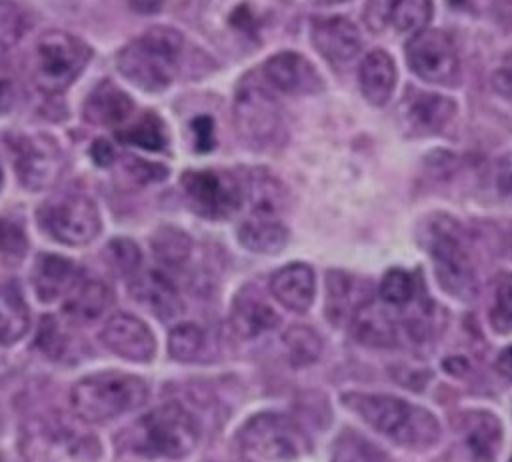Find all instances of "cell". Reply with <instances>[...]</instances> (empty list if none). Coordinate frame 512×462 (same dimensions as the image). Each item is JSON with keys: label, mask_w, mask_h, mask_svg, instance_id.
<instances>
[{"label": "cell", "mask_w": 512, "mask_h": 462, "mask_svg": "<svg viewBox=\"0 0 512 462\" xmlns=\"http://www.w3.org/2000/svg\"><path fill=\"white\" fill-rule=\"evenodd\" d=\"M234 124L242 140L254 148H270L286 138V122L276 98L254 74L246 76L234 96Z\"/></svg>", "instance_id": "8"}, {"label": "cell", "mask_w": 512, "mask_h": 462, "mask_svg": "<svg viewBox=\"0 0 512 462\" xmlns=\"http://www.w3.org/2000/svg\"><path fill=\"white\" fill-rule=\"evenodd\" d=\"M492 86L498 94L512 98V56H508L502 66L492 74Z\"/></svg>", "instance_id": "45"}, {"label": "cell", "mask_w": 512, "mask_h": 462, "mask_svg": "<svg viewBox=\"0 0 512 462\" xmlns=\"http://www.w3.org/2000/svg\"><path fill=\"white\" fill-rule=\"evenodd\" d=\"M276 18L274 0H212L204 10V30L228 52H252Z\"/></svg>", "instance_id": "5"}, {"label": "cell", "mask_w": 512, "mask_h": 462, "mask_svg": "<svg viewBox=\"0 0 512 462\" xmlns=\"http://www.w3.org/2000/svg\"><path fill=\"white\" fill-rule=\"evenodd\" d=\"M14 100H16V88H14V80L10 76L6 48L0 46V116L12 108Z\"/></svg>", "instance_id": "42"}, {"label": "cell", "mask_w": 512, "mask_h": 462, "mask_svg": "<svg viewBox=\"0 0 512 462\" xmlns=\"http://www.w3.org/2000/svg\"><path fill=\"white\" fill-rule=\"evenodd\" d=\"M148 384L124 372H98L78 380L70 390L74 412L88 422H104L142 406Z\"/></svg>", "instance_id": "6"}, {"label": "cell", "mask_w": 512, "mask_h": 462, "mask_svg": "<svg viewBox=\"0 0 512 462\" xmlns=\"http://www.w3.org/2000/svg\"><path fill=\"white\" fill-rule=\"evenodd\" d=\"M116 138L120 142L134 144L138 148L160 152L166 148V130L162 120L156 114H144L136 124L128 126L126 130H116Z\"/></svg>", "instance_id": "32"}, {"label": "cell", "mask_w": 512, "mask_h": 462, "mask_svg": "<svg viewBox=\"0 0 512 462\" xmlns=\"http://www.w3.org/2000/svg\"><path fill=\"white\" fill-rule=\"evenodd\" d=\"M100 342L120 358L148 362L154 356L156 342L150 328L130 314H114L100 332Z\"/></svg>", "instance_id": "15"}, {"label": "cell", "mask_w": 512, "mask_h": 462, "mask_svg": "<svg viewBox=\"0 0 512 462\" xmlns=\"http://www.w3.org/2000/svg\"><path fill=\"white\" fill-rule=\"evenodd\" d=\"M456 108L444 94L412 90L400 104V122L410 134H434L452 120Z\"/></svg>", "instance_id": "16"}, {"label": "cell", "mask_w": 512, "mask_h": 462, "mask_svg": "<svg viewBox=\"0 0 512 462\" xmlns=\"http://www.w3.org/2000/svg\"><path fill=\"white\" fill-rule=\"evenodd\" d=\"M416 280L410 272L402 268H392L380 280V300L388 306H408L416 296Z\"/></svg>", "instance_id": "37"}, {"label": "cell", "mask_w": 512, "mask_h": 462, "mask_svg": "<svg viewBox=\"0 0 512 462\" xmlns=\"http://www.w3.org/2000/svg\"><path fill=\"white\" fill-rule=\"evenodd\" d=\"M490 326L500 332H512V274H498L492 284V302L488 310Z\"/></svg>", "instance_id": "35"}, {"label": "cell", "mask_w": 512, "mask_h": 462, "mask_svg": "<svg viewBox=\"0 0 512 462\" xmlns=\"http://www.w3.org/2000/svg\"><path fill=\"white\" fill-rule=\"evenodd\" d=\"M406 62L410 70L430 84H452L458 74V52L444 30L424 28L406 44Z\"/></svg>", "instance_id": "12"}, {"label": "cell", "mask_w": 512, "mask_h": 462, "mask_svg": "<svg viewBox=\"0 0 512 462\" xmlns=\"http://www.w3.org/2000/svg\"><path fill=\"white\" fill-rule=\"evenodd\" d=\"M312 4L316 6H334V4H342V2H348V0H310Z\"/></svg>", "instance_id": "49"}, {"label": "cell", "mask_w": 512, "mask_h": 462, "mask_svg": "<svg viewBox=\"0 0 512 462\" xmlns=\"http://www.w3.org/2000/svg\"><path fill=\"white\" fill-rule=\"evenodd\" d=\"M92 158H94V162L100 164V166L112 164V160H114V148H112V144H110L106 138H98V140L92 144Z\"/></svg>", "instance_id": "46"}, {"label": "cell", "mask_w": 512, "mask_h": 462, "mask_svg": "<svg viewBox=\"0 0 512 462\" xmlns=\"http://www.w3.org/2000/svg\"><path fill=\"white\" fill-rule=\"evenodd\" d=\"M0 186H2V170H0Z\"/></svg>", "instance_id": "50"}, {"label": "cell", "mask_w": 512, "mask_h": 462, "mask_svg": "<svg viewBox=\"0 0 512 462\" xmlns=\"http://www.w3.org/2000/svg\"><path fill=\"white\" fill-rule=\"evenodd\" d=\"M510 462H512V458H510Z\"/></svg>", "instance_id": "52"}, {"label": "cell", "mask_w": 512, "mask_h": 462, "mask_svg": "<svg viewBox=\"0 0 512 462\" xmlns=\"http://www.w3.org/2000/svg\"><path fill=\"white\" fill-rule=\"evenodd\" d=\"M496 370H498L506 380L512 382V346L504 348V350L498 354V358H496Z\"/></svg>", "instance_id": "48"}, {"label": "cell", "mask_w": 512, "mask_h": 462, "mask_svg": "<svg viewBox=\"0 0 512 462\" xmlns=\"http://www.w3.org/2000/svg\"><path fill=\"white\" fill-rule=\"evenodd\" d=\"M370 298V288L362 280L340 270L326 274V318L334 326L352 322L358 308Z\"/></svg>", "instance_id": "20"}, {"label": "cell", "mask_w": 512, "mask_h": 462, "mask_svg": "<svg viewBox=\"0 0 512 462\" xmlns=\"http://www.w3.org/2000/svg\"><path fill=\"white\" fill-rule=\"evenodd\" d=\"M132 110V98L110 80L100 82L84 102V118L96 126L124 124Z\"/></svg>", "instance_id": "24"}, {"label": "cell", "mask_w": 512, "mask_h": 462, "mask_svg": "<svg viewBox=\"0 0 512 462\" xmlns=\"http://www.w3.org/2000/svg\"><path fill=\"white\" fill-rule=\"evenodd\" d=\"M76 276V266L68 258L58 254H38L32 266L30 282L42 302H54L72 290Z\"/></svg>", "instance_id": "23"}, {"label": "cell", "mask_w": 512, "mask_h": 462, "mask_svg": "<svg viewBox=\"0 0 512 462\" xmlns=\"http://www.w3.org/2000/svg\"><path fill=\"white\" fill-rule=\"evenodd\" d=\"M342 402L358 414L372 430L398 446L426 450L440 440V426L434 414L390 394L348 392Z\"/></svg>", "instance_id": "1"}, {"label": "cell", "mask_w": 512, "mask_h": 462, "mask_svg": "<svg viewBox=\"0 0 512 462\" xmlns=\"http://www.w3.org/2000/svg\"><path fill=\"white\" fill-rule=\"evenodd\" d=\"M362 96L372 106H386L396 86V66L384 50H372L364 56L358 70Z\"/></svg>", "instance_id": "25"}, {"label": "cell", "mask_w": 512, "mask_h": 462, "mask_svg": "<svg viewBox=\"0 0 512 462\" xmlns=\"http://www.w3.org/2000/svg\"><path fill=\"white\" fill-rule=\"evenodd\" d=\"M90 60V48L84 40L62 32H44L30 54V78L46 94L64 92Z\"/></svg>", "instance_id": "7"}, {"label": "cell", "mask_w": 512, "mask_h": 462, "mask_svg": "<svg viewBox=\"0 0 512 462\" xmlns=\"http://www.w3.org/2000/svg\"><path fill=\"white\" fill-rule=\"evenodd\" d=\"M30 326L28 306L16 284L0 286V344L8 346L18 342Z\"/></svg>", "instance_id": "29"}, {"label": "cell", "mask_w": 512, "mask_h": 462, "mask_svg": "<svg viewBox=\"0 0 512 462\" xmlns=\"http://www.w3.org/2000/svg\"><path fill=\"white\" fill-rule=\"evenodd\" d=\"M194 148L198 152H208L214 148V124L210 116H198L192 120Z\"/></svg>", "instance_id": "43"}, {"label": "cell", "mask_w": 512, "mask_h": 462, "mask_svg": "<svg viewBox=\"0 0 512 462\" xmlns=\"http://www.w3.org/2000/svg\"><path fill=\"white\" fill-rule=\"evenodd\" d=\"M206 346V334L200 326L192 324V322H184L178 324L168 338V350L172 354V358L182 360V362H190L196 360L202 350Z\"/></svg>", "instance_id": "36"}, {"label": "cell", "mask_w": 512, "mask_h": 462, "mask_svg": "<svg viewBox=\"0 0 512 462\" xmlns=\"http://www.w3.org/2000/svg\"><path fill=\"white\" fill-rule=\"evenodd\" d=\"M0 430H2V418H0Z\"/></svg>", "instance_id": "51"}, {"label": "cell", "mask_w": 512, "mask_h": 462, "mask_svg": "<svg viewBox=\"0 0 512 462\" xmlns=\"http://www.w3.org/2000/svg\"><path fill=\"white\" fill-rule=\"evenodd\" d=\"M272 296L290 312L304 314L314 300V272L302 262L286 264L270 278Z\"/></svg>", "instance_id": "21"}, {"label": "cell", "mask_w": 512, "mask_h": 462, "mask_svg": "<svg viewBox=\"0 0 512 462\" xmlns=\"http://www.w3.org/2000/svg\"><path fill=\"white\" fill-rule=\"evenodd\" d=\"M200 430L188 410L176 402L162 404L136 420L120 436V442L148 458H182L198 442Z\"/></svg>", "instance_id": "4"}, {"label": "cell", "mask_w": 512, "mask_h": 462, "mask_svg": "<svg viewBox=\"0 0 512 462\" xmlns=\"http://www.w3.org/2000/svg\"><path fill=\"white\" fill-rule=\"evenodd\" d=\"M432 12V0H392L390 22L398 32L416 34L428 26V22L432 20Z\"/></svg>", "instance_id": "33"}, {"label": "cell", "mask_w": 512, "mask_h": 462, "mask_svg": "<svg viewBox=\"0 0 512 462\" xmlns=\"http://www.w3.org/2000/svg\"><path fill=\"white\" fill-rule=\"evenodd\" d=\"M332 462H384L382 454L354 432H342L332 448Z\"/></svg>", "instance_id": "38"}, {"label": "cell", "mask_w": 512, "mask_h": 462, "mask_svg": "<svg viewBox=\"0 0 512 462\" xmlns=\"http://www.w3.org/2000/svg\"><path fill=\"white\" fill-rule=\"evenodd\" d=\"M352 332L358 342L366 346L390 348L398 344L400 324L388 306L376 304L372 298L364 302L352 318Z\"/></svg>", "instance_id": "22"}, {"label": "cell", "mask_w": 512, "mask_h": 462, "mask_svg": "<svg viewBox=\"0 0 512 462\" xmlns=\"http://www.w3.org/2000/svg\"><path fill=\"white\" fill-rule=\"evenodd\" d=\"M312 42L314 48L332 64L350 62L362 48V36L356 24L344 16L314 20Z\"/></svg>", "instance_id": "18"}, {"label": "cell", "mask_w": 512, "mask_h": 462, "mask_svg": "<svg viewBox=\"0 0 512 462\" xmlns=\"http://www.w3.org/2000/svg\"><path fill=\"white\" fill-rule=\"evenodd\" d=\"M282 342L292 366H310L322 354V338L308 326H290Z\"/></svg>", "instance_id": "31"}, {"label": "cell", "mask_w": 512, "mask_h": 462, "mask_svg": "<svg viewBox=\"0 0 512 462\" xmlns=\"http://www.w3.org/2000/svg\"><path fill=\"white\" fill-rule=\"evenodd\" d=\"M454 424L472 462H496L502 446V426L492 412L466 410L458 414Z\"/></svg>", "instance_id": "17"}, {"label": "cell", "mask_w": 512, "mask_h": 462, "mask_svg": "<svg viewBox=\"0 0 512 462\" xmlns=\"http://www.w3.org/2000/svg\"><path fill=\"white\" fill-rule=\"evenodd\" d=\"M278 322L280 318L272 310V306H268L250 290H244L232 306L230 324L234 332L242 338H256L264 332H270L278 326Z\"/></svg>", "instance_id": "26"}, {"label": "cell", "mask_w": 512, "mask_h": 462, "mask_svg": "<svg viewBox=\"0 0 512 462\" xmlns=\"http://www.w3.org/2000/svg\"><path fill=\"white\" fill-rule=\"evenodd\" d=\"M112 292L100 280L76 282L64 300V314L76 322H92L110 306Z\"/></svg>", "instance_id": "28"}, {"label": "cell", "mask_w": 512, "mask_h": 462, "mask_svg": "<svg viewBox=\"0 0 512 462\" xmlns=\"http://www.w3.org/2000/svg\"><path fill=\"white\" fill-rule=\"evenodd\" d=\"M494 180L502 194L512 196V152H506L498 158L494 168Z\"/></svg>", "instance_id": "44"}, {"label": "cell", "mask_w": 512, "mask_h": 462, "mask_svg": "<svg viewBox=\"0 0 512 462\" xmlns=\"http://www.w3.org/2000/svg\"><path fill=\"white\" fill-rule=\"evenodd\" d=\"M14 168L24 188L44 190L52 186L62 172V152L52 136L22 134L10 140Z\"/></svg>", "instance_id": "13"}, {"label": "cell", "mask_w": 512, "mask_h": 462, "mask_svg": "<svg viewBox=\"0 0 512 462\" xmlns=\"http://www.w3.org/2000/svg\"><path fill=\"white\" fill-rule=\"evenodd\" d=\"M184 38L168 26H154L128 42L116 56L118 70L138 88L160 92L176 76Z\"/></svg>", "instance_id": "3"}, {"label": "cell", "mask_w": 512, "mask_h": 462, "mask_svg": "<svg viewBox=\"0 0 512 462\" xmlns=\"http://www.w3.org/2000/svg\"><path fill=\"white\" fill-rule=\"evenodd\" d=\"M108 256H110L112 266L118 272L128 274V276H134L140 268V262H142L138 246L132 240H126V238L112 240L108 244Z\"/></svg>", "instance_id": "41"}, {"label": "cell", "mask_w": 512, "mask_h": 462, "mask_svg": "<svg viewBox=\"0 0 512 462\" xmlns=\"http://www.w3.org/2000/svg\"><path fill=\"white\" fill-rule=\"evenodd\" d=\"M130 296L146 306L154 316L162 320L176 318L182 312V300L172 284L170 278H166L162 272L146 270L142 274H134L128 284Z\"/></svg>", "instance_id": "19"}, {"label": "cell", "mask_w": 512, "mask_h": 462, "mask_svg": "<svg viewBox=\"0 0 512 462\" xmlns=\"http://www.w3.org/2000/svg\"><path fill=\"white\" fill-rule=\"evenodd\" d=\"M152 250L160 262L168 266H180L188 260L192 242L182 230L172 226H162L152 236Z\"/></svg>", "instance_id": "34"}, {"label": "cell", "mask_w": 512, "mask_h": 462, "mask_svg": "<svg viewBox=\"0 0 512 462\" xmlns=\"http://www.w3.org/2000/svg\"><path fill=\"white\" fill-rule=\"evenodd\" d=\"M182 190L192 210L212 220L228 218L240 208L244 200L242 182L230 172L220 170L184 172Z\"/></svg>", "instance_id": "11"}, {"label": "cell", "mask_w": 512, "mask_h": 462, "mask_svg": "<svg viewBox=\"0 0 512 462\" xmlns=\"http://www.w3.org/2000/svg\"><path fill=\"white\" fill-rule=\"evenodd\" d=\"M422 246L432 258L438 284L450 296L470 302L478 280L464 228L446 214H434L422 224Z\"/></svg>", "instance_id": "2"}, {"label": "cell", "mask_w": 512, "mask_h": 462, "mask_svg": "<svg viewBox=\"0 0 512 462\" xmlns=\"http://www.w3.org/2000/svg\"><path fill=\"white\" fill-rule=\"evenodd\" d=\"M242 446L264 460H294L310 450L304 430L284 414L262 412L240 430Z\"/></svg>", "instance_id": "9"}, {"label": "cell", "mask_w": 512, "mask_h": 462, "mask_svg": "<svg viewBox=\"0 0 512 462\" xmlns=\"http://www.w3.org/2000/svg\"><path fill=\"white\" fill-rule=\"evenodd\" d=\"M242 188H244V196L252 200V210H254L252 214L276 216V212L284 204L282 184L274 176L262 170H258L246 182H242Z\"/></svg>", "instance_id": "30"}, {"label": "cell", "mask_w": 512, "mask_h": 462, "mask_svg": "<svg viewBox=\"0 0 512 462\" xmlns=\"http://www.w3.org/2000/svg\"><path fill=\"white\" fill-rule=\"evenodd\" d=\"M262 74L270 86L290 96L318 94L324 88V82L312 62L292 50L270 56L262 66Z\"/></svg>", "instance_id": "14"}, {"label": "cell", "mask_w": 512, "mask_h": 462, "mask_svg": "<svg viewBox=\"0 0 512 462\" xmlns=\"http://www.w3.org/2000/svg\"><path fill=\"white\" fill-rule=\"evenodd\" d=\"M38 222L54 240L68 246H82L100 232L96 204L84 194H66L46 202L38 212Z\"/></svg>", "instance_id": "10"}, {"label": "cell", "mask_w": 512, "mask_h": 462, "mask_svg": "<svg viewBox=\"0 0 512 462\" xmlns=\"http://www.w3.org/2000/svg\"><path fill=\"white\" fill-rule=\"evenodd\" d=\"M28 250V240L24 230L10 222L0 218V268H14L22 262Z\"/></svg>", "instance_id": "39"}, {"label": "cell", "mask_w": 512, "mask_h": 462, "mask_svg": "<svg viewBox=\"0 0 512 462\" xmlns=\"http://www.w3.org/2000/svg\"><path fill=\"white\" fill-rule=\"evenodd\" d=\"M26 32V14L18 4L0 0V46L8 48L16 44Z\"/></svg>", "instance_id": "40"}, {"label": "cell", "mask_w": 512, "mask_h": 462, "mask_svg": "<svg viewBox=\"0 0 512 462\" xmlns=\"http://www.w3.org/2000/svg\"><path fill=\"white\" fill-rule=\"evenodd\" d=\"M492 12L496 22L502 28L512 30V0H494L492 2Z\"/></svg>", "instance_id": "47"}, {"label": "cell", "mask_w": 512, "mask_h": 462, "mask_svg": "<svg viewBox=\"0 0 512 462\" xmlns=\"http://www.w3.org/2000/svg\"><path fill=\"white\" fill-rule=\"evenodd\" d=\"M238 240L256 254H276L288 242V228L268 214H252L238 228Z\"/></svg>", "instance_id": "27"}]
</instances>
